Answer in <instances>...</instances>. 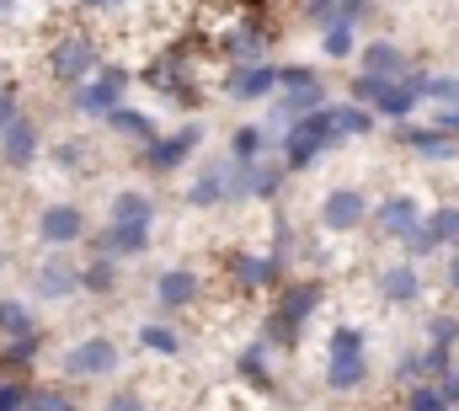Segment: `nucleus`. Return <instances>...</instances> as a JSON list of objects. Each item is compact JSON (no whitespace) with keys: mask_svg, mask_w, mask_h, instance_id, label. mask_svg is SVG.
Returning a JSON list of instances; mask_svg holds the SVG:
<instances>
[{"mask_svg":"<svg viewBox=\"0 0 459 411\" xmlns=\"http://www.w3.org/2000/svg\"><path fill=\"white\" fill-rule=\"evenodd\" d=\"M321 300H326L321 278H294V284L273 289V310H267V320H262L267 347H278V353L299 347V331H305V320L321 310Z\"/></svg>","mask_w":459,"mask_h":411,"instance_id":"1","label":"nucleus"},{"mask_svg":"<svg viewBox=\"0 0 459 411\" xmlns=\"http://www.w3.org/2000/svg\"><path fill=\"white\" fill-rule=\"evenodd\" d=\"M332 144H342V134H337V118H332V102H326L321 112H305L299 123H289V128H283L278 155H283V166H289V171H310Z\"/></svg>","mask_w":459,"mask_h":411,"instance_id":"2","label":"nucleus"},{"mask_svg":"<svg viewBox=\"0 0 459 411\" xmlns=\"http://www.w3.org/2000/svg\"><path fill=\"white\" fill-rule=\"evenodd\" d=\"M273 38H278V27L262 16V11H230V27H220V38H214V54L230 59V65H262L267 54H273Z\"/></svg>","mask_w":459,"mask_h":411,"instance_id":"3","label":"nucleus"},{"mask_svg":"<svg viewBox=\"0 0 459 411\" xmlns=\"http://www.w3.org/2000/svg\"><path fill=\"white\" fill-rule=\"evenodd\" d=\"M102 65H108V59H102V43H97L91 32H59V38L48 43V75H54L59 86H81V81H91Z\"/></svg>","mask_w":459,"mask_h":411,"instance_id":"4","label":"nucleus"},{"mask_svg":"<svg viewBox=\"0 0 459 411\" xmlns=\"http://www.w3.org/2000/svg\"><path fill=\"white\" fill-rule=\"evenodd\" d=\"M368 380V342L358 326H337L326 342V385L332 390H358Z\"/></svg>","mask_w":459,"mask_h":411,"instance_id":"5","label":"nucleus"},{"mask_svg":"<svg viewBox=\"0 0 459 411\" xmlns=\"http://www.w3.org/2000/svg\"><path fill=\"white\" fill-rule=\"evenodd\" d=\"M128 86H134V75H128L123 65H113V59H108L91 81H81V86H75L70 107H75L81 118H108V112H117V107H123Z\"/></svg>","mask_w":459,"mask_h":411,"instance_id":"6","label":"nucleus"},{"mask_svg":"<svg viewBox=\"0 0 459 411\" xmlns=\"http://www.w3.org/2000/svg\"><path fill=\"white\" fill-rule=\"evenodd\" d=\"M204 144V123H182L171 134H155L150 144H139V161L155 171V177H171L177 166H187V155H198Z\"/></svg>","mask_w":459,"mask_h":411,"instance_id":"7","label":"nucleus"},{"mask_svg":"<svg viewBox=\"0 0 459 411\" xmlns=\"http://www.w3.org/2000/svg\"><path fill=\"white\" fill-rule=\"evenodd\" d=\"M294 171L283 166V155L278 161H251V166H230V204H240V198H256V204H267V198H278L283 193V182H289Z\"/></svg>","mask_w":459,"mask_h":411,"instance_id":"8","label":"nucleus"},{"mask_svg":"<svg viewBox=\"0 0 459 411\" xmlns=\"http://www.w3.org/2000/svg\"><path fill=\"white\" fill-rule=\"evenodd\" d=\"M117 363H123V353H117L113 337H81V342L59 358L65 380H102V374H113Z\"/></svg>","mask_w":459,"mask_h":411,"instance_id":"9","label":"nucleus"},{"mask_svg":"<svg viewBox=\"0 0 459 411\" xmlns=\"http://www.w3.org/2000/svg\"><path fill=\"white\" fill-rule=\"evenodd\" d=\"M230 278L246 289V294H267V289H283V257L278 251H230Z\"/></svg>","mask_w":459,"mask_h":411,"instance_id":"10","label":"nucleus"},{"mask_svg":"<svg viewBox=\"0 0 459 411\" xmlns=\"http://www.w3.org/2000/svg\"><path fill=\"white\" fill-rule=\"evenodd\" d=\"M283 86V65L262 59V65H230L225 70V97L230 102H262Z\"/></svg>","mask_w":459,"mask_h":411,"instance_id":"11","label":"nucleus"},{"mask_svg":"<svg viewBox=\"0 0 459 411\" xmlns=\"http://www.w3.org/2000/svg\"><path fill=\"white\" fill-rule=\"evenodd\" d=\"M368 219H374V230H379L385 240H401V246H406V240L428 224V214H422V204H417L411 193H390V198L374 208Z\"/></svg>","mask_w":459,"mask_h":411,"instance_id":"12","label":"nucleus"},{"mask_svg":"<svg viewBox=\"0 0 459 411\" xmlns=\"http://www.w3.org/2000/svg\"><path fill=\"white\" fill-rule=\"evenodd\" d=\"M38 240L43 246H54V251H65V246H75V240H86V214L75 204H48L38 214Z\"/></svg>","mask_w":459,"mask_h":411,"instance_id":"13","label":"nucleus"},{"mask_svg":"<svg viewBox=\"0 0 459 411\" xmlns=\"http://www.w3.org/2000/svg\"><path fill=\"white\" fill-rule=\"evenodd\" d=\"M363 219H368V198L358 188H332L321 198V230H332V235H352Z\"/></svg>","mask_w":459,"mask_h":411,"instance_id":"14","label":"nucleus"},{"mask_svg":"<svg viewBox=\"0 0 459 411\" xmlns=\"http://www.w3.org/2000/svg\"><path fill=\"white\" fill-rule=\"evenodd\" d=\"M32 289H38V300H70V294H86V289H81V262H70V257H48V262H38Z\"/></svg>","mask_w":459,"mask_h":411,"instance_id":"15","label":"nucleus"},{"mask_svg":"<svg viewBox=\"0 0 459 411\" xmlns=\"http://www.w3.org/2000/svg\"><path fill=\"white\" fill-rule=\"evenodd\" d=\"M395 144H406V150H417V155H428V161H455L459 155V139L449 134V128H417V123H395Z\"/></svg>","mask_w":459,"mask_h":411,"instance_id":"16","label":"nucleus"},{"mask_svg":"<svg viewBox=\"0 0 459 411\" xmlns=\"http://www.w3.org/2000/svg\"><path fill=\"white\" fill-rule=\"evenodd\" d=\"M38 150H43V134H38V123L22 112V118L0 134V161H5L11 171H27V166L38 161Z\"/></svg>","mask_w":459,"mask_h":411,"instance_id":"17","label":"nucleus"},{"mask_svg":"<svg viewBox=\"0 0 459 411\" xmlns=\"http://www.w3.org/2000/svg\"><path fill=\"white\" fill-rule=\"evenodd\" d=\"M198 294H204V278L193 273V267H166L160 278H155V305L160 310H193L198 305Z\"/></svg>","mask_w":459,"mask_h":411,"instance_id":"18","label":"nucleus"},{"mask_svg":"<svg viewBox=\"0 0 459 411\" xmlns=\"http://www.w3.org/2000/svg\"><path fill=\"white\" fill-rule=\"evenodd\" d=\"M358 70L385 75V81H401V75H411V59H406L401 43H390V38H368V43L358 48Z\"/></svg>","mask_w":459,"mask_h":411,"instance_id":"19","label":"nucleus"},{"mask_svg":"<svg viewBox=\"0 0 459 411\" xmlns=\"http://www.w3.org/2000/svg\"><path fill=\"white\" fill-rule=\"evenodd\" d=\"M379 294H385V305H417V300H422V273H417V262L401 257V262L379 267Z\"/></svg>","mask_w":459,"mask_h":411,"instance_id":"20","label":"nucleus"},{"mask_svg":"<svg viewBox=\"0 0 459 411\" xmlns=\"http://www.w3.org/2000/svg\"><path fill=\"white\" fill-rule=\"evenodd\" d=\"M97 251H108L117 262H123V257H144V251H150V224H113V219H108V224L97 230Z\"/></svg>","mask_w":459,"mask_h":411,"instance_id":"21","label":"nucleus"},{"mask_svg":"<svg viewBox=\"0 0 459 411\" xmlns=\"http://www.w3.org/2000/svg\"><path fill=\"white\" fill-rule=\"evenodd\" d=\"M321 107H326V81H316V86H294V92H278V102H273V123L289 128V123H299L305 112H321Z\"/></svg>","mask_w":459,"mask_h":411,"instance_id":"22","label":"nucleus"},{"mask_svg":"<svg viewBox=\"0 0 459 411\" xmlns=\"http://www.w3.org/2000/svg\"><path fill=\"white\" fill-rule=\"evenodd\" d=\"M108 219L113 224H155V198L144 188H123V193H113V204H108Z\"/></svg>","mask_w":459,"mask_h":411,"instance_id":"23","label":"nucleus"},{"mask_svg":"<svg viewBox=\"0 0 459 411\" xmlns=\"http://www.w3.org/2000/svg\"><path fill=\"white\" fill-rule=\"evenodd\" d=\"M235 166V161H230ZM230 166H209V171H198L193 177V188H187V208H214L230 198Z\"/></svg>","mask_w":459,"mask_h":411,"instance_id":"24","label":"nucleus"},{"mask_svg":"<svg viewBox=\"0 0 459 411\" xmlns=\"http://www.w3.org/2000/svg\"><path fill=\"white\" fill-rule=\"evenodd\" d=\"M267 134H273V128H262V123H240V128H230V161H235V166L262 161V155H267Z\"/></svg>","mask_w":459,"mask_h":411,"instance_id":"25","label":"nucleus"},{"mask_svg":"<svg viewBox=\"0 0 459 411\" xmlns=\"http://www.w3.org/2000/svg\"><path fill=\"white\" fill-rule=\"evenodd\" d=\"M102 123H108V134L139 139V144H150V139L160 134V128H155V118H150V112H139V107H117V112H108Z\"/></svg>","mask_w":459,"mask_h":411,"instance_id":"26","label":"nucleus"},{"mask_svg":"<svg viewBox=\"0 0 459 411\" xmlns=\"http://www.w3.org/2000/svg\"><path fill=\"white\" fill-rule=\"evenodd\" d=\"M332 118H337L342 144L347 139H368V134H374V107H363V102H332Z\"/></svg>","mask_w":459,"mask_h":411,"instance_id":"27","label":"nucleus"},{"mask_svg":"<svg viewBox=\"0 0 459 411\" xmlns=\"http://www.w3.org/2000/svg\"><path fill=\"white\" fill-rule=\"evenodd\" d=\"M38 353H43V337L38 331L32 337H11V342H0V369L5 374H22V369L38 363Z\"/></svg>","mask_w":459,"mask_h":411,"instance_id":"28","label":"nucleus"},{"mask_svg":"<svg viewBox=\"0 0 459 411\" xmlns=\"http://www.w3.org/2000/svg\"><path fill=\"white\" fill-rule=\"evenodd\" d=\"M81 289H86V294H113L117 289V257L97 251L91 262H81Z\"/></svg>","mask_w":459,"mask_h":411,"instance_id":"29","label":"nucleus"},{"mask_svg":"<svg viewBox=\"0 0 459 411\" xmlns=\"http://www.w3.org/2000/svg\"><path fill=\"white\" fill-rule=\"evenodd\" d=\"M139 347L155 353V358H177V353H182V337H177V326H166V320H144V326H139Z\"/></svg>","mask_w":459,"mask_h":411,"instance_id":"30","label":"nucleus"},{"mask_svg":"<svg viewBox=\"0 0 459 411\" xmlns=\"http://www.w3.org/2000/svg\"><path fill=\"white\" fill-rule=\"evenodd\" d=\"M235 369H240L256 390H267V385H273V369H267V337H262V342H246V347L235 353Z\"/></svg>","mask_w":459,"mask_h":411,"instance_id":"31","label":"nucleus"},{"mask_svg":"<svg viewBox=\"0 0 459 411\" xmlns=\"http://www.w3.org/2000/svg\"><path fill=\"white\" fill-rule=\"evenodd\" d=\"M428 240L433 246H459V204H438L433 214H428Z\"/></svg>","mask_w":459,"mask_h":411,"instance_id":"32","label":"nucleus"},{"mask_svg":"<svg viewBox=\"0 0 459 411\" xmlns=\"http://www.w3.org/2000/svg\"><path fill=\"white\" fill-rule=\"evenodd\" d=\"M321 54H326V59H352V54H358V27H352V22H332V27L321 32Z\"/></svg>","mask_w":459,"mask_h":411,"instance_id":"33","label":"nucleus"},{"mask_svg":"<svg viewBox=\"0 0 459 411\" xmlns=\"http://www.w3.org/2000/svg\"><path fill=\"white\" fill-rule=\"evenodd\" d=\"M38 331V320H32V310L22 305V300H0V337L11 342V337H32Z\"/></svg>","mask_w":459,"mask_h":411,"instance_id":"34","label":"nucleus"},{"mask_svg":"<svg viewBox=\"0 0 459 411\" xmlns=\"http://www.w3.org/2000/svg\"><path fill=\"white\" fill-rule=\"evenodd\" d=\"M385 92H390V81H385V75H368V70H358V75H352V86H347V97H352V102H363V107H379V102H385Z\"/></svg>","mask_w":459,"mask_h":411,"instance_id":"35","label":"nucleus"},{"mask_svg":"<svg viewBox=\"0 0 459 411\" xmlns=\"http://www.w3.org/2000/svg\"><path fill=\"white\" fill-rule=\"evenodd\" d=\"M401 411H455L449 401H444V390L433 385V380H422V385H411L406 390V407Z\"/></svg>","mask_w":459,"mask_h":411,"instance_id":"36","label":"nucleus"},{"mask_svg":"<svg viewBox=\"0 0 459 411\" xmlns=\"http://www.w3.org/2000/svg\"><path fill=\"white\" fill-rule=\"evenodd\" d=\"M428 347H459V315H428Z\"/></svg>","mask_w":459,"mask_h":411,"instance_id":"37","label":"nucleus"},{"mask_svg":"<svg viewBox=\"0 0 459 411\" xmlns=\"http://www.w3.org/2000/svg\"><path fill=\"white\" fill-rule=\"evenodd\" d=\"M0 411H32V385L16 374V380H0Z\"/></svg>","mask_w":459,"mask_h":411,"instance_id":"38","label":"nucleus"},{"mask_svg":"<svg viewBox=\"0 0 459 411\" xmlns=\"http://www.w3.org/2000/svg\"><path fill=\"white\" fill-rule=\"evenodd\" d=\"M422 380H428L422 347H417V353H401V358H395V385H406V390H411V385H422Z\"/></svg>","mask_w":459,"mask_h":411,"instance_id":"39","label":"nucleus"},{"mask_svg":"<svg viewBox=\"0 0 459 411\" xmlns=\"http://www.w3.org/2000/svg\"><path fill=\"white\" fill-rule=\"evenodd\" d=\"M305 22L316 32H326L332 22H342V0H305Z\"/></svg>","mask_w":459,"mask_h":411,"instance_id":"40","label":"nucleus"},{"mask_svg":"<svg viewBox=\"0 0 459 411\" xmlns=\"http://www.w3.org/2000/svg\"><path fill=\"white\" fill-rule=\"evenodd\" d=\"M32 411H75V401L59 385H32Z\"/></svg>","mask_w":459,"mask_h":411,"instance_id":"41","label":"nucleus"},{"mask_svg":"<svg viewBox=\"0 0 459 411\" xmlns=\"http://www.w3.org/2000/svg\"><path fill=\"white\" fill-rule=\"evenodd\" d=\"M428 102L459 107V75H428Z\"/></svg>","mask_w":459,"mask_h":411,"instance_id":"42","label":"nucleus"},{"mask_svg":"<svg viewBox=\"0 0 459 411\" xmlns=\"http://www.w3.org/2000/svg\"><path fill=\"white\" fill-rule=\"evenodd\" d=\"M422 363H428V380H444L455 369V347H422Z\"/></svg>","mask_w":459,"mask_h":411,"instance_id":"43","label":"nucleus"},{"mask_svg":"<svg viewBox=\"0 0 459 411\" xmlns=\"http://www.w3.org/2000/svg\"><path fill=\"white\" fill-rule=\"evenodd\" d=\"M321 75H316V65H283V86L278 92H294V86H316Z\"/></svg>","mask_w":459,"mask_h":411,"instance_id":"44","label":"nucleus"},{"mask_svg":"<svg viewBox=\"0 0 459 411\" xmlns=\"http://www.w3.org/2000/svg\"><path fill=\"white\" fill-rule=\"evenodd\" d=\"M16 118H22V112H16V86H11V81H0V134H5Z\"/></svg>","mask_w":459,"mask_h":411,"instance_id":"45","label":"nucleus"},{"mask_svg":"<svg viewBox=\"0 0 459 411\" xmlns=\"http://www.w3.org/2000/svg\"><path fill=\"white\" fill-rule=\"evenodd\" d=\"M374 16V0H342V22H352V27H363Z\"/></svg>","mask_w":459,"mask_h":411,"instance_id":"46","label":"nucleus"},{"mask_svg":"<svg viewBox=\"0 0 459 411\" xmlns=\"http://www.w3.org/2000/svg\"><path fill=\"white\" fill-rule=\"evenodd\" d=\"M433 385H438V390H444V401L459 411V369H449V374H444V380H433Z\"/></svg>","mask_w":459,"mask_h":411,"instance_id":"47","label":"nucleus"},{"mask_svg":"<svg viewBox=\"0 0 459 411\" xmlns=\"http://www.w3.org/2000/svg\"><path fill=\"white\" fill-rule=\"evenodd\" d=\"M108 411H144V396H139V390H123V396L108 401Z\"/></svg>","mask_w":459,"mask_h":411,"instance_id":"48","label":"nucleus"},{"mask_svg":"<svg viewBox=\"0 0 459 411\" xmlns=\"http://www.w3.org/2000/svg\"><path fill=\"white\" fill-rule=\"evenodd\" d=\"M433 123H438V128H449V134L459 139V107H438V118H433Z\"/></svg>","mask_w":459,"mask_h":411,"instance_id":"49","label":"nucleus"},{"mask_svg":"<svg viewBox=\"0 0 459 411\" xmlns=\"http://www.w3.org/2000/svg\"><path fill=\"white\" fill-rule=\"evenodd\" d=\"M54 161H59V166H81V144H59Z\"/></svg>","mask_w":459,"mask_h":411,"instance_id":"50","label":"nucleus"},{"mask_svg":"<svg viewBox=\"0 0 459 411\" xmlns=\"http://www.w3.org/2000/svg\"><path fill=\"white\" fill-rule=\"evenodd\" d=\"M444 278H449V289H455V294H459V251H455V257H449V267H444Z\"/></svg>","mask_w":459,"mask_h":411,"instance_id":"51","label":"nucleus"},{"mask_svg":"<svg viewBox=\"0 0 459 411\" xmlns=\"http://www.w3.org/2000/svg\"><path fill=\"white\" fill-rule=\"evenodd\" d=\"M86 11H117V5H128V0H81Z\"/></svg>","mask_w":459,"mask_h":411,"instance_id":"52","label":"nucleus"},{"mask_svg":"<svg viewBox=\"0 0 459 411\" xmlns=\"http://www.w3.org/2000/svg\"><path fill=\"white\" fill-rule=\"evenodd\" d=\"M235 5H246V11H262V5H273V0H235Z\"/></svg>","mask_w":459,"mask_h":411,"instance_id":"53","label":"nucleus"},{"mask_svg":"<svg viewBox=\"0 0 459 411\" xmlns=\"http://www.w3.org/2000/svg\"><path fill=\"white\" fill-rule=\"evenodd\" d=\"M5 11H11V0H0V16H5Z\"/></svg>","mask_w":459,"mask_h":411,"instance_id":"54","label":"nucleus"},{"mask_svg":"<svg viewBox=\"0 0 459 411\" xmlns=\"http://www.w3.org/2000/svg\"><path fill=\"white\" fill-rule=\"evenodd\" d=\"M0 81H5V59H0Z\"/></svg>","mask_w":459,"mask_h":411,"instance_id":"55","label":"nucleus"},{"mask_svg":"<svg viewBox=\"0 0 459 411\" xmlns=\"http://www.w3.org/2000/svg\"><path fill=\"white\" fill-rule=\"evenodd\" d=\"M0 267H5V251H0Z\"/></svg>","mask_w":459,"mask_h":411,"instance_id":"56","label":"nucleus"}]
</instances>
